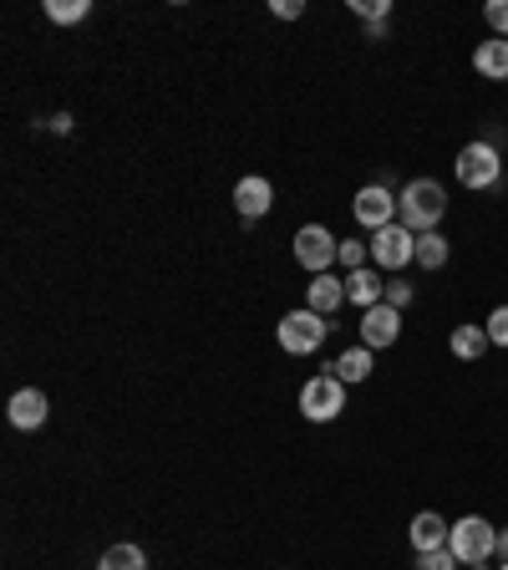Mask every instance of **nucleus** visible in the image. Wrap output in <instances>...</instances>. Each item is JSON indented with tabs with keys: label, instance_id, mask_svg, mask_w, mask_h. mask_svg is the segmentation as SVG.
Segmentation results:
<instances>
[{
	"label": "nucleus",
	"instance_id": "23",
	"mask_svg": "<svg viewBox=\"0 0 508 570\" xmlns=\"http://www.w3.org/2000/svg\"><path fill=\"white\" fill-rule=\"evenodd\" d=\"M484 21H488V31L508 41V0H488V6H484Z\"/></svg>",
	"mask_w": 508,
	"mask_h": 570
},
{
	"label": "nucleus",
	"instance_id": "21",
	"mask_svg": "<svg viewBox=\"0 0 508 570\" xmlns=\"http://www.w3.org/2000/svg\"><path fill=\"white\" fill-rule=\"evenodd\" d=\"M371 261V245H361V239H341V265L346 271H367Z\"/></svg>",
	"mask_w": 508,
	"mask_h": 570
},
{
	"label": "nucleus",
	"instance_id": "13",
	"mask_svg": "<svg viewBox=\"0 0 508 570\" xmlns=\"http://www.w3.org/2000/svg\"><path fill=\"white\" fill-rule=\"evenodd\" d=\"M346 301H356L361 311L381 306V301H387V281H381L377 271H351L346 275Z\"/></svg>",
	"mask_w": 508,
	"mask_h": 570
},
{
	"label": "nucleus",
	"instance_id": "7",
	"mask_svg": "<svg viewBox=\"0 0 508 570\" xmlns=\"http://www.w3.org/2000/svg\"><path fill=\"white\" fill-rule=\"evenodd\" d=\"M367 245H371V261H377L387 275H397L402 265H417V235H412V229H402V225L377 229Z\"/></svg>",
	"mask_w": 508,
	"mask_h": 570
},
{
	"label": "nucleus",
	"instance_id": "14",
	"mask_svg": "<svg viewBox=\"0 0 508 570\" xmlns=\"http://www.w3.org/2000/svg\"><path fill=\"white\" fill-rule=\"evenodd\" d=\"M474 67H478V77H488V82H508V41H504V36L478 41Z\"/></svg>",
	"mask_w": 508,
	"mask_h": 570
},
{
	"label": "nucleus",
	"instance_id": "20",
	"mask_svg": "<svg viewBox=\"0 0 508 570\" xmlns=\"http://www.w3.org/2000/svg\"><path fill=\"white\" fill-rule=\"evenodd\" d=\"M47 16L61 21V26H77V21L92 16V0H47Z\"/></svg>",
	"mask_w": 508,
	"mask_h": 570
},
{
	"label": "nucleus",
	"instance_id": "9",
	"mask_svg": "<svg viewBox=\"0 0 508 570\" xmlns=\"http://www.w3.org/2000/svg\"><path fill=\"white\" fill-rule=\"evenodd\" d=\"M361 346H371V352H381V346H397V336H402V311L397 306H371V311H361Z\"/></svg>",
	"mask_w": 508,
	"mask_h": 570
},
{
	"label": "nucleus",
	"instance_id": "3",
	"mask_svg": "<svg viewBox=\"0 0 508 570\" xmlns=\"http://www.w3.org/2000/svg\"><path fill=\"white\" fill-rule=\"evenodd\" d=\"M452 174H458V184L462 189H494L498 184V174H504V158H498V148L494 142H462L458 148V164H452Z\"/></svg>",
	"mask_w": 508,
	"mask_h": 570
},
{
	"label": "nucleus",
	"instance_id": "16",
	"mask_svg": "<svg viewBox=\"0 0 508 570\" xmlns=\"http://www.w3.org/2000/svg\"><path fill=\"white\" fill-rule=\"evenodd\" d=\"M341 301H346V281H336L331 271H326V275H310V311L331 316Z\"/></svg>",
	"mask_w": 508,
	"mask_h": 570
},
{
	"label": "nucleus",
	"instance_id": "4",
	"mask_svg": "<svg viewBox=\"0 0 508 570\" xmlns=\"http://www.w3.org/2000/svg\"><path fill=\"white\" fill-rule=\"evenodd\" d=\"M341 407H346V382L336 372H320V377H310L300 387V413L310 423H331V417H341Z\"/></svg>",
	"mask_w": 508,
	"mask_h": 570
},
{
	"label": "nucleus",
	"instance_id": "22",
	"mask_svg": "<svg viewBox=\"0 0 508 570\" xmlns=\"http://www.w3.org/2000/svg\"><path fill=\"white\" fill-rule=\"evenodd\" d=\"M351 11L361 16V21H371V26H381L391 16V0H351Z\"/></svg>",
	"mask_w": 508,
	"mask_h": 570
},
{
	"label": "nucleus",
	"instance_id": "17",
	"mask_svg": "<svg viewBox=\"0 0 508 570\" xmlns=\"http://www.w3.org/2000/svg\"><path fill=\"white\" fill-rule=\"evenodd\" d=\"M452 356H458V362H484V352L494 342H488V332L484 326H452Z\"/></svg>",
	"mask_w": 508,
	"mask_h": 570
},
{
	"label": "nucleus",
	"instance_id": "19",
	"mask_svg": "<svg viewBox=\"0 0 508 570\" xmlns=\"http://www.w3.org/2000/svg\"><path fill=\"white\" fill-rule=\"evenodd\" d=\"M97 570H148V560H142L138 546H112L102 560H97Z\"/></svg>",
	"mask_w": 508,
	"mask_h": 570
},
{
	"label": "nucleus",
	"instance_id": "15",
	"mask_svg": "<svg viewBox=\"0 0 508 570\" xmlns=\"http://www.w3.org/2000/svg\"><path fill=\"white\" fill-rule=\"evenodd\" d=\"M371 367H377V352H371V346H346V352L331 362V372L346 382V387H351V382H367Z\"/></svg>",
	"mask_w": 508,
	"mask_h": 570
},
{
	"label": "nucleus",
	"instance_id": "8",
	"mask_svg": "<svg viewBox=\"0 0 508 570\" xmlns=\"http://www.w3.org/2000/svg\"><path fill=\"white\" fill-rule=\"evenodd\" d=\"M351 214H356V225H367L371 235H377V229L397 225V199H391V189H387V184H367V189L356 194Z\"/></svg>",
	"mask_w": 508,
	"mask_h": 570
},
{
	"label": "nucleus",
	"instance_id": "6",
	"mask_svg": "<svg viewBox=\"0 0 508 570\" xmlns=\"http://www.w3.org/2000/svg\"><path fill=\"white\" fill-rule=\"evenodd\" d=\"M296 261L306 265L310 275H326L336 261H341V239L326 225H300L296 229Z\"/></svg>",
	"mask_w": 508,
	"mask_h": 570
},
{
	"label": "nucleus",
	"instance_id": "2",
	"mask_svg": "<svg viewBox=\"0 0 508 570\" xmlns=\"http://www.w3.org/2000/svg\"><path fill=\"white\" fill-rule=\"evenodd\" d=\"M448 550L458 556V566H468V570H488V566L498 560V530L484 520V514H462V520H452Z\"/></svg>",
	"mask_w": 508,
	"mask_h": 570
},
{
	"label": "nucleus",
	"instance_id": "25",
	"mask_svg": "<svg viewBox=\"0 0 508 570\" xmlns=\"http://www.w3.org/2000/svg\"><path fill=\"white\" fill-rule=\"evenodd\" d=\"M484 332H488V342L494 346H508V306H498L494 316L484 321Z\"/></svg>",
	"mask_w": 508,
	"mask_h": 570
},
{
	"label": "nucleus",
	"instance_id": "10",
	"mask_svg": "<svg viewBox=\"0 0 508 570\" xmlns=\"http://www.w3.org/2000/svg\"><path fill=\"white\" fill-rule=\"evenodd\" d=\"M47 413H51V403H47V392H41V387H21V392L11 397V407H6L11 428H21V433L41 428V423H47Z\"/></svg>",
	"mask_w": 508,
	"mask_h": 570
},
{
	"label": "nucleus",
	"instance_id": "11",
	"mask_svg": "<svg viewBox=\"0 0 508 570\" xmlns=\"http://www.w3.org/2000/svg\"><path fill=\"white\" fill-rule=\"evenodd\" d=\"M270 204H275V184H270V178L249 174V178H239V184H235V209L245 214V219H260Z\"/></svg>",
	"mask_w": 508,
	"mask_h": 570
},
{
	"label": "nucleus",
	"instance_id": "27",
	"mask_svg": "<svg viewBox=\"0 0 508 570\" xmlns=\"http://www.w3.org/2000/svg\"><path fill=\"white\" fill-rule=\"evenodd\" d=\"M270 11L280 16V21H300V11H306V6H300V0H275Z\"/></svg>",
	"mask_w": 508,
	"mask_h": 570
},
{
	"label": "nucleus",
	"instance_id": "1",
	"mask_svg": "<svg viewBox=\"0 0 508 570\" xmlns=\"http://www.w3.org/2000/svg\"><path fill=\"white\" fill-rule=\"evenodd\" d=\"M442 214H448V189H442L438 178H412V184L397 194V225L412 229V235L438 229Z\"/></svg>",
	"mask_w": 508,
	"mask_h": 570
},
{
	"label": "nucleus",
	"instance_id": "29",
	"mask_svg": "<svg viewBox=\"0 0 508 570\" xmlns=\"http://www.w3.org/2000/svg\"><path fill=\"white\" fill-rule=\"evenodd\" d=\"M498 570H508V566H498Z\"/></svg>",
	"mask_w": 508,
	"mask_h": 570
},
{
	"label": "nucleus",
	"instance_id": "18",
	"mask_svg": "<svg viewBox=\"0 0 508 570\" xmlns=\"http://www.w3.org/2000/svg\"><path fill=\"white\" fill-rule=\"evenodd\" d=\"M417 265H422V271H442V265H448V239H442V229L417 235Z\"/></svg>",
	"mask_w": 508,
	"mask_h": 570
},
{
	"label": "nucleus",
	"instance_id": "26",
	"mask_svg": "<svg viewBox=\"0 0 508 570\" xmlns=\"http://www.w3.org/2000/svg\"><path fill=\"white\" fill-rule=\"evenodd\" d=\"M387 306H397V311L412 306V285H407L402 275H391V281H387Z\"/></svg>",
	"mask_w": 508,
	"mask_h": 570
},
{
	"label": "nucleus",
	"instance_id": "12",
	"mask_svg": "<svg viewBox=\"0 0 508 570\" xmlns=\"http://www.w3.org/2000/svg\"><path fill=\"white\" fill-rule=\"evenodd\" d=\"M448 534H452V524L442 520L438 510H422L412 520V530H407V540H412L417 556H427V550H442V546H448Z\"/></svg>",
	"mask_w": 508,
	"mask_h": 570
},
{
	"label": "nucleus",
	"instance_id": "5",
	"mask_svg": "<svg viewBox=\"0 0 508 570\" xmlns=\"http://www.w3.org/2000/svg\"><path fill=\"white\" fill-rule=\"evenodd\" d=\"M326 332H331V326H326V316H320V311H290V316L280 321V346L290 356H310V352H320V342H326Z\"/></svg>",
	"mask_w": 508,
	"mask_h": 570
},
{
	"label": "nucleus",
	"instance_id": "28",
	"mask_svg": "<svg viewBox=\"0 0 508 570\" xmlns=\"http://www.w3.org/2000/svg\"><path fill=\"white\" fill-rule=\"evenodd\" d=\"M498 566H508V530H498Z\"/></svg>",
	"mask_w": 508,
	"mask_h": 570
},
{
	"label": "nucleus",
	"instance_id": "24",
	"mask_svg": "<svg viewBox=\"0 0 508 570\" xmlns=\"http://www.w3.org/2000/svg\"><path fill=\"white\" fill-rule=\"evenodd\" d=\"M417 570H458V556H452L448 546H442V550H427V556H417Z\"/></svg>",
	"mask_w": 508,
	"mask_h": 570
}]
</instances>
